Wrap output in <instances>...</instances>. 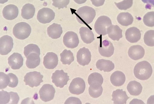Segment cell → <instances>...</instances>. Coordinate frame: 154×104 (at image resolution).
<instances>
[{
  "instance_id": "1",
  "label": "cell",
  "mask_w": 154,
  "mask_h": 104,
  "mask_svg": "<svg viewBox=\"0 0 154 104\" xmlns=\"http://www.w3.org/2000/svg\"><path fill=\"white\" fill-rule=\"evenodd\" d=\"M75 14L79 23L87 25L93 21L96 15V11L92 8L85 6L78 9Z\"/></svg>"
},
{
  "instance_id": "2",
  "label": "cell",
  "mask_w": 154,
  "mask_h": 104,
  "mask_svg": "<svg viewBox=\"0 0 154 104\" xmlns=\"http://www.w3.org/2000/svg\"><path fill=\"white\" fill-rule=\"evenodd\" d=\"M152 69L148 61H144L138 63L135 66L134 73L135 77L141 80H146L151 76Z\"/></svg>"
},
{
  "instance_id": "3",
  "label": "cell",
  "mask_w": 154,
  "mask_h": 104,
  "mask_svg": "<svg viewBox=\"0 0 154 104\" xmlns=\"http://www.w3.org/2000/svg\"><path fill=\"white\" fill-rule=\"evenodd\" d=\"M31 28L28 24L22 22L15 25L13 30V33L17 38L21 40L25 39L30 35Z\"/></svg>"
},
{
  "instance_id": "4",
  "label": "cell",
  "mask_w": 154,
  "mask_h": 104,
  "mask_svg": "<svg viewBox=\"0 0 154 104\" xmlns=\"http://www.w3.org/2000/svg\"><path fill=\"white\" fill-rule=\"evenodd\" d=\"M112 24L111 20L109 17L106 16H101L98 17L96 20L94 29L97 34L104 36L107 34V28Z\"/></svg>"
},
{
  "instance_id": "5",
  "label": "cell",
  "mask_w": 154,
  "mask_h": 104,
  "mask_svg": "<svg viewBox=\"0 0 154 104\" xmlns=\"http://www.w3.org/2000/svg\"><path fill=\"white\" fill-rule=\"evenodd\" d=\"M43 76L39 72L34 71L27 73L24 77L23 81L25 85L31 87H37L43 82Z\"/></svg>"
},
{
  "instance_id": "6",
  "label": "cell",
  "mask_w": 154,
  "mask_h": 104,
  "mask_svg": "<svg viewBox=\"0 0 154 104\" xmlns=\"http://www.w3.org/2000/svg\"><path fill=\"white\" fill-rule=\"evenodd\" d=\"M68 74L64 72L63 70H57L52 74L51 77L52 82L57 87L63 88L67 84L69 80Z\"/></svg>"
},
{
  "instance_id": "7",
  "label": "cell",
  "mask_w": 154,
  "mask_h": 104,
  "mask_svg": "<svg viewBox=\"0 0 154 104\" xmlns=\"http://www.w3.org/2000/svg\"><path fill=\"white\" fill-rule=\"evenodd\" d=\"M55 93V89L52 85L45 84L40 88L39 94L40 98L42 101L47 102L53 99Z\"/></svg>"
},
{
  "instance_id": "8",
  "label": "cell",
  "mask_w": 154,
  "mask_h": 104,
  "mask_svg": "<svg viewBox=\"0 0 154 104\" xmlns=\"http://www.w3.org/2000/svg\"><path fill=\"white\" fill-rule=\"evenodd\" d=\"M85 88V84L82 78L77 77L73 79L71 82L69 87L70 93L75 95L83 93Z\"/></svg>"
},
{
  "instance_id": "9",
  "label": "cell",
  "mask_w": 154,
  "mask_h": 104,
  "mask_svg": "<svg viewBox=\"0 0 154 104\" xmlns=\"http://www.w3.org/2000/svg\"><path fill=\"white\" fill-rule=\"evenodd\" d=\"M55 16V13L52 9L43 8L38 11L37 18L40 23L46 24L50 22L54 19Z\"/></svg>"
},
{
  "instance_id": "10",
  "label": "cell",
  "mask_w": 154,
  "mask_h": 104,
  "mask_svg": "<svg viewBox=\"0 0 154 104\" xmlns=\"http://www.w3.org/2000/svg\"><path fill=\"white\" fill-rule=\"evenodd\" d=\"M13 39L8 35H4L0 39V54L1 55H7L12 50L13 46Z\"/></svg>"
},
{
  "instance_id": "11",
  "label": "cell",
  "mask_w": 154,
  "mask_h": 104,
  "mask_svg": "<svg viewBox=\"0 0 154 104\" xmlns=\"http://www.w3.org/2000/svg\"><path fill=\"white\" fill-rule=\"evenodd\" d=\"M63 41L66 47L71 49L77 47L79 43L77 34L73 31L66 32L63 36Z\"/></svg>"
},
{
  "instance_id": "12",
  "label": "cell",
  "mask_w": 154,
  "mask_h": 104,
  "mask_svg": "<svg viewBox=\"0 0 154 104\" xmlns=\"http://www.w3.org/2000/svg\"><path fill=\"white\" fill-rule=\"evenodd\" d=\"M114 50V47L110 41L106 39L100 41L98 51L101 55L106 57H111L113 54Z\"/></svg>"
},
{
  "instance_id": "13",
  "label": "cell",
  "mask_w": 154,
  "mask_h": 104,
  "mask_svg": "<svg viewBox=\"0 0 154 104\" xmlns=\"http://www.w3.org/2000/svg\"><path fill=\"white\" fill-rule=\"evenodd\" d=\"M77 61L83 66L88 65L91 61V55L88 49L85 47L80 49L77 52Z\"/></svg>"
},
{
  "instance_id": "14",
  "label": "cell",
  "mask_w": 154,
  "mask_h": 104,
  "mask_svg": "<svg viewBox=\"0 0 154 104\" xmlns=\"http://www.w3.org/2000/svg\"><path fill=\"white\" fill-rule=\"evenodd\" d=\"M58 57L57 54L53 52H48L43 58V64L48 69H53L58 63Z\"/></svg>"
},
{
  "instance_id": "15",
  "label": "cell",
  "mask_w": 154,
  "mask_h": 104,
  "mask_svg": "<svg viewBox=\"0 0 154 104\" xmlns=\"http://www.w3.org/2000/svg\"><path fill=\"white\" fill-rule=\"evenodd\" d=\"M23 58L21 54L14 52L8 58V62L11 68L19 69L23 66Z\"/></svg>"
},
{
  "instance_id": "16",
  "label": "cell",
  "mask_w": 154,
  "mask_h": 104,
  "mask_svg": "<svg viewBox=\"0 0 154 104\" xmlns=\"http://www.w3.org/2000/svg\"><path fill=\"white\" fill-rule=\"evenodd\" d=\"M19 10L17 7L13 4H10L5 6L2 11L3 17L8 20H12L18 16Z\"/></svg>"
},
{
  "instance_id": "17",
  "label": "cell",
  "mask_w": 154,
  "mask_h": 104,
  "mask_svg": "<svg viewBox=\"0 0 154 104\" xmlns=\"http://www.w3.org/2000/svg\"><path fill=\"white\" fill-rule=\"evenodd\" d=\"M128 54L131 59L137 60L144 56L145 50L144 48L140 45H133L129 48Z\"/></svg>"
},
{
  "instance_id": "18",
  "label": "cell",
  "mask_w": 154,
  "mask_h": 104,
  "mask_svg": "<svg viewBox=\"0 0 154 104\" xmlns=\"http://www.w3.org/2000/svg\"><path fill=\"white\" fill-rule=\"evenodd\" d=\"M141 34L140 30L135 27L127 29L125 33L126 39L131 43H135L139 41L141 38Z\"/></svg>"
},
{
  "instance_id": "19",
  "label": "cell",
  "mask_w": 154,
  "mask_h": 104,
  "mask_svg": "<svg viewBox=\"0 0 154 104\" xmlns=\"http://www.w3.org/2000/svg\"><path fill=\"white\" fill-rule=\"evenodd\" d=\"M114 104H126L127 100L130 98L127 95L125 91L122 89H118L114 91L112 95Z\"/></svg>"
},
{
  "instance_id": "20",
  "label": "cell",
  "mask_w": 154,
  "mask_h": 104,
  "mask_svg": "<svg viewBox=\"0 0 154 104\" xmlns=\"http://www.w3.org/2000/svg\"><path fill=\"white\" fill-rule=\"evenodd\" d=\"M103 79L102 75L97 72L91 74L88 78V82L90 87L93 88H99L102 87Z\"/></svg>"
},
{
  "instance_id": "21",
  "label": "cell",
  "mask_w": 154,
  "mask_h": 104,
  "mask_svg": "<svg viewBox=\"0 0 154 104\" xmlns=\"http://www.w3.org/2000/svg\"><path fill=\"white\" fill-rule=\"evenodd\" d=\"M122 30L117 25L112 24L107 29L109 37L113 40L118 41L122 37Z\"/></svg>"
},
{
  "instance_id": "22",
  "label": "cell",
  "mask_w": 154,
  "mask_h": 104,
  "mask_svg": "<svg viewBox=\"0 0 154 104\" xmlns=\"http://www.w3.org/2000/svg\"><path fill=\"white\" fill-rule=\"evenodd\" d=\"M79 33L82 39L85 43H90L94 40V33L88 27H82L79 29Z\"/></svg>"
},
{
  "instance_id": "23",
  "label": "cell",
  "mask_w": 154,
  "mask_h": 104,
  "mask_svg": "<svg viewBox=\"0 0 154 104\" xmlns=\"http://www.w3.org/2000/svg\"><path fill=\"white\" fill-rule=\"evenodd\" d=\"M110 80L113 85L116 87L123 85L125 80V76L124 73L120 71H116L111 75Z\"/></svg>"
},
{
  "instance_id": "24",
  "label": "cell",
  "mask_w": 154,
  "mask_h": 104,
  "mask_svg": "<svg viewBox=\"0 0 154 104\" xmlns=\"http://www.w3.org/2000/svg\"><path fill=\"white\" fill-rule=\"evenodd\" d=\"M40 55L35 52H32L29 54L26 57V64L29 68H35L40 64Z\"/></svg>"
},
{
  "instance_id": "25",
  "label": "cell",
  "mask_w": 154,
  "mask_h": 104,
  "mask_svg": "<svg viewBox=\"0 0 154 104\" xmlns=\"http://www.w3.org/2000/svg\"><path fill=\"white\" fill-rule=\"evenodd\" d=\"M47 31L50 37L53 39H57L60 37L63 30L60 24L54 23L48 27Z\"/></svg>"
},
{
  "instance_id": "26",
  "label": "cell",
  "mask_w": 154,
  "mask_h": 104,
  "mask_svg": "<svg viewBox=\"0 0 154 104\" xmlns=\"http://www.w3.org/2000/svg\"><path fill=\"white\" fill-rule=\"evenodd\" d=\"M97 68L100 71L109 72L113 70L115 67L114 64L109 60L100 59L98 60L96 64Z\"/></svg>"
},
{
  "instance_id": "27",
  "label": "cell",
  "mask_w": 154,
  "mask_h": 104,
  "mask_svg": "<svg viewBox=\"0 0 154 104\" xmlns=\"http://www.w3.org/2000/svg\"><path fill=\"white\" fill-rule=\"evenodd\" d=\"M117 20L122 25L127 26L132 24L134 18L132 15L128 12H121L117 16Z\"/></svg>"
},
{
  "instance_id": "28",
  "label": "cell",
  "mask_w": 154,
  "mask_h": 104,
  "mask_svg": "<svg viewBox=\"0 0 154 104\" xmlns=\"http://www.w3.org/2000/svg\"><path fill=\"white\" fill-rule=\"evenodd\" d=\"M142 88L141 84L135 80L130 81L127 86L128 91L132 96H136L139 95L141 93Z\"/></svg>"
},
{
  "instance_id": "29",
  "label": "cell",
  "mask_w": 154,
  "mask_h": 104,
  "mask_svg": "<svg viewBox=\"0 0 154 104\" xmlns=\"http://www.w3.org/2000/svg\"><path fill=\"white\" fill-rule=\"evenodd\" d=\"M35 12L34 6L31 4L27 3L25 4L21 9V15L26 19H29L32 18Z\"/></svg>"
},
{
  "instance_id": "30",
  "label": "cell",
  "mask_w": 154,
  "mask_h": 104,
  "mask_svg": "<svg viewBox=\"0 0 154 104\" xmlns=\"http://www.w3.org/2000/svg\"><path fill=\"white\" fill-rule=\"evenodd\" d=\"M60 61L64 65H70L74 60L73 54L70 50H64L60 54Z\"/></svg>"
},
{
  "instance_id": "31",
  "label": "cell",
  "mask_w": 154,
  "mask_h": 104,
  "mask_svg": "<svg viewBox=\"0 0 154 104\" xmlns=\"http://www.w3.org/2000/svg\"><path fill=\"white\" fill-rule=\"evenodd\" d=\"M143 39L146 45L151 47L154 46V30L147 31L144 35Z\"/></svg>"
},
{
  "instance_id": "32",
  "label": "cell",
  "mask_w": 154,
  "mask_h": 104,
  "mask_svg": "<svg viewBox=\"0 0 154 104\" xmlns=\"http://www.w3.org/2000/svg\"><path fill=\"white\" fill-rule=\"evenodd\" d=\"M32 52H35L40 55V49L37 45L30 44L24 48L23 53L26 57L29 54Z\"/></svg>"
},
{
  "instance_id": "33",
  "label": "cell",
  "mask_w": 154,
  "mask_h": 104,
  "mask_svg": "<svg viewBox=\"0 0 154 104\" xmlns=\"http://www.w3.org/2000/svg\"><path fill=\"white\" fill-rule=\"evenodd\" d=\"M143 21L144 24L149 27L154 26V11L146 13L143 16Z\"/></svg>"
},
{
  "instance_id": "34",
  "label": "cell",
  "mask_w": 154,
  "mask_h": 104,
  "mask_svg": "<svg viewBox=\"0 0 154 104\" xmlns=\"http://www.w3.org/2000/svg\"><path fill=\"white\" fill-rule=\"evenodd\" d=\"M114 3L119 9L125 10L132 6L133 3V0H124L119 3L115 2Z\"/></svg>"
},
{
  "instance_id": "35",
  "label": "cell",
  "mask_w": 154,
  "mask_h": 104,
  "mask_svg": "<svg viewBox=\"0 0 154 104\" xmlns=\"http://www.w3.org/2000/svg\"><path fill=\"white\" fill-rule=\"evenodd\" d=\"M10 81V77L8 74L3 72H0V89H4L8 85Z\"/></svg>"
},
{
  "instance_id": "36",
  "label": "cell",
  "mask_w": 154,
  "mask_h": 104,
  "mask_svg": "<svg viewBox=\"0 0 154 104\" xmlns=\"http://www.w3.org/2000/svg\"><path fill=\"white\" fill-rule=\"evenodd\" d=\"M52 5L55 7L59 9L67 8V5L69 4V0H52Z\"/></svg>"
},
{
  "instance_id": "37",
  "label": "cell",
  "mask_w": 154,
  "mask_h": 104,
  "mask_svg": "<svg viewBox=\"0 0 154 104\" xmlns=\"http://www.w3.org/2000/svg\"><path fill=\"white\" fill-rule=\"evenodd\" d=\"M103 91L102 87L99 88H93L89 87V93L90 96L94 98H97L100 96Z\"/></svg>"
},
{
  "instance_id": "38",
  "label": "cell",
  "mask_w": 154,
  "mask_h": 104,
  "mask_svg": "<svg viewBox=\"0 0 154 104\" xmlns=\"http://www.w3.org/2000/svg\"><path fill=\"white\" fill-rule=\"evenodd\" d=\"M0 104H9L10 96L9 92L2 90L0 91Z\"/></svg>"
},
{
  "instance_id": "39",
  "label": "cell",
  "mask_w": 154,
  "mask_h": 104,
  "mask_svg": "<svg viewBox=\"0 0 154 104\" xmlns=\"http://www.w3.org/2000/svg\"><path fill=\"white\" fill-rule=\"evenodd\" d=\"M9 75L10 81L8 86L11 87H16L18 84V79L17 76L12 73H9Z\"/></svg>"
},
{
  "instance_id": "40",
  "label": "cell",
  "mask_w": 154,
  "mask_h": 104,
  "mask_svg": "<svg viewBox=\"0 0 154 104\" xmlns=\"http://www.w3.org/2000/svg\"><path fill=\"white\" fill-rule=\"evenodd\" d=\"M10 96V100L9 104H17L19 100L17 93L13 92H9Z\"/></svg>"
},
{
  "instance_id": "41",
  "label": "cell",
  "mask_w": 154,
  "mask_h": 104,
  "mask_svg": "<svg viewBox=\"0 0 154 104\" xmlns=\"http://www.w3.org/2000/svg\"><path fill=\"white\" fill-rule=\"evenodd\" d=\"M65 104L79 103L82 104V102L79 98L71 97L68 98L65 101Z\"/></svg>"
},
{
  "instance_id": "42",
  "label": "cell",
  "mask_w": 154,
  "mask_h": 104,
  "mask_svg": "<svg viewBox=\"0 0 154 104\" xmlns=\"http://www.w3.org/2000/svg\"><path fill=\"white\" fill-rule=\"evenodd\" d=\"M92 4L96 7H99L103 5L105 0H91Z\"/></svg>"
},
{
  "instance_id": "43",
  "label": "cell",
  "mask_w": 154,
  "mask_h": 104,
  "mask_svg": "<svg viewBox=\"0 0 154 104\" xmlns=\"http://www.w3.org/2000/svg\"><path fill=\"white\" fill-rule=\"evenodd\" d=\"M144 3L149 5L152 7H154V0H141Z\"/></svg>"
},
{
  "instance_id": "44",
  "label": "cell",
  "mask_w": 154,
  "mask_h": 104,
  "mask_svg": "<svg viewBox=\"0 0 154 104\" xmlns=\"http://www.w3.org/2000/svg\"><path fill=\"white\" fill-rule=\"evenodd\" d=\"M147 104H154V95L151 96L148 99Z\"/></svg>"
},
{
  "instance_id": "45",
  "label": "cell",
  "mask_w": 154,
  "mask_h": 104,
  "mask_svg": "<svg viewBox=\"0 0 154 104\" xmlns=\"http://www.w3.org/2000/svg\"><path fill=\"white\" fill-rule=\"evenodd\" d=\"M76 3L81 4L85 3L87 0H73Z\"/></svg>"
},
{
  "instance_id": "46",
  "label": "cell",
  "mask_w": 154,
  "mask_h": 104,
  "mask_svg": "<svg viewBox=\"0 0 154 104\" xmlns=\"http://www.w3.org/2000/svg\"><path fill=\"white\" fill-rule=\"evenodd\" d=\"M8 0H0V3L1 4H4L7 2Z\"/></svg>"
},
{
  "instance_id": "47",
  "label": "cell",
  "mask_w": 154,
  "mask_h": 104,
  "mask_svg": "<svg viewBox=\"0 0 154 104\" xmlns=\"http://www.w3.org/2000/svg\"><path fill=\"white\" fill-rule=\"evenodd\" d=\"M41 0V1H44V0Z\"/></svg>"
}]
</instances>
